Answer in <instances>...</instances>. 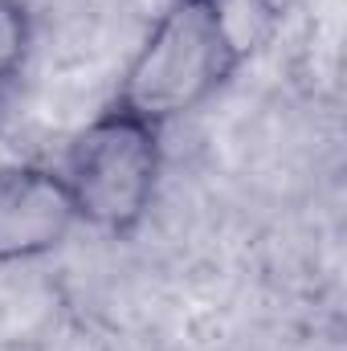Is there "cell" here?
<instances>
[{"mask_svg":"<svg viewBox=\"0 0 347 351\" xmlns=\"http://www.w3.org/2000/svg\"><path fill=\"white\" fill-rule=\"evenodd\" d=\"M270 21V0H172L127 62L115 98L168 127L233 82Z\"/></svg>","mask_w":347,"mask_h":351,"instance_id":"6da1fadb","label":"cell"},{"mask_svg":"<svg viewBox=\"0 0 347 351\" xmlns=\"http://www.w3.org/2000/svg\"><path fill=\"white\" fill-rule=\"evenodd\" d=\"M33 53V12L25 0H0V106L21 86Z\"/></svg>","mask_w":347,"mask_h":351,"instance_id":"277c9868","label":"cell"},{"mask_svg":"<svg viewBox=\"0 0 347 351\" xmlns=\"http://www.w3.org/2000/svg\"><path fill=\"white\" fill-rule=\"evenodd\" d=\"M78 229L70 188L58 168L8 164L0 168V269L37 265Z\"/></svg>","mask_w":347,"mask_h":351,"instance_id":"3957f363","label":"cell"},{"mask_svg":"<svg viewBox=\"0 0 347 351\" xmlns=\"http://www.w3.org/2000/svg\"><path fill=\"white\" fill-rule=\"evenodd\" d=\"M58 172L70 188L78 225L106 237H131L160 196L164 127L110 98L70 139Z\"/></svg>","mask_w":347,"mask_h":351,"instance_id":"7a4b0ae2","label":"cell"}]
</instances>
